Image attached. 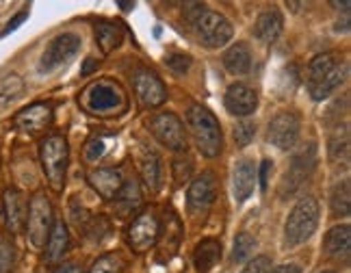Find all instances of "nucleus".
<instances>
[{"label": "nucleus", "instance_id": "28", "mask_svg": "<svg viewBox=\"0 0 351 273\" xmlns=\"http://www.w3.org/2000/svg\"><path fill=\"white\" fill-rule=\"evenodd\" d=\"M330 161L332 163H347L349 161V126L339 124L330 136Z\"/></svg>", "mask_w": 351, "mask_h": 273}, {"label": "nucleus", "instance_id": "22", "mask_svg": "<svg viewBox=\"0 0 351 273\" xmlns=\"http://www.w3.org/2000/svg\"><path fill=\"white\" fill-rule=\"evenodd\" d=\"M282 24H285V20H282L280 11H276V9L265 11L256 18L254 35L258 37L263 44H274L282 33Z\"/></svg>", "mask_w": 351, "mask_h": 273}, {"label": "nucleus", "instance_id": "46", "mask_svg": "<svg viewBox=\"0 0 351 273\" xmlns=\"http://www.w3.org/2000/svg\"><path fill=\"white\" fill-rule=\"evenodd\" d=\"M323 273H332V271H323Z\"/></svg>", "mask_w": 351, "mask_h": 273}, {"label": "nucleus", "instance_id": "9", "mask_svg": "<svg viewBox=\"0 0 351 273\" xmlns=\"http://www.w3.org/2000/svg\"><path fill=\"white\" fill-rule=\"evenodd\" d=\"M215 198H217V182H215V176L210 171H204L191 182V187H189V193H186L189 215H191L193 219H206L208 211L215 204Z\"/></svg>", "mask_w": 351, "mask_h": 273}, {"label": "nucleus", "instance_id": "24", "mask_svg": "<svg viewBox=\"0 0 351 273\" xmlns=\"http://www.w3.org/2000/svg\"><path fill=\"white\" fill-rule=\"evenodd\" d=\"M223 65L226 70L230 74H247L252 70V52H250V46L243 44V42H237L232 44L230 48L226 50L223 54Z\"/></svg>", "mask_w": 351, "mask_h": 273}, {"label": "nucleus", "instance_id": "1", "mask_svg": "<svg viewBox=\"0 0 351 273\" xmlns=\"http://www.w3.org/2000/svg\"><path fill=\"white\" fill-rule=\"evenodd\" d=\"M347 78V63L334 52L319 54L308 67V93L313 100H326Z\"/></svg>", "mask_w": 351, "mask_h": 273}, {"label": "nucleus", "instance_id": "38", "mask_svg": "<svg viewBox=\"0 0 351 273\" xmlns=\"http://www.w3.org/2000/svg\"><path fill=\"white\" fill-rule=\"evenodd\" d=\"M241 273H271V258H269V256H256Z\"/></svg>", "mask_w": 351, "mask_h": 273}, {"label": "nucleus", "instance_id": "3", "mask_svg": "<svg viewBox=\"0 0 351 273\" xmlns=\"http://www.w3.org/2000/svg\"><path fill=\"white\" fill-rule=\"evenodd\" d=\"M189 20L197 33L199 44H204L206 48H221L232 39L234 31L230 20L217 11L204 9V5H193V9L189 11Z\"/></svg>", "mask_w": 351, "mask_h": 273}, {"label": "nucleus", "instance_id": "32", "mask_svg": "<svg viewBox=\"0 0 351 273\" xmlns=\"http://www.w3.org/2000/svg\"><path fill=\"white\" fill-rule=\"evenodd\" d=\"M78 228H83V235L91 241H100L106 232H109V222L104 217H96V215H87L83 222H80Z\"/></svg>", "mask_w": 351, "mask_h": 273}, {"label": "nucleus", "instance_id": "18", "mask_svg": "<svg viewBox=\"0 0 351 273\" xmlns=\"http://www.w3.org/2000/svg\"><path fill=\"white\" fill-rule=\"evenodd\" d=\"M3 209H5V224L11 235L20 232L26 224V204L18 189H7L3 193Z\"/></svg>", "mask_w": 351, "mask_h": 273}, {"label": "nucleus", "instance_id": "6", "mask_svg": "<svg viewBox=\"0 0 351 273\" xmlns=\"http://www.w3.org/2000/svg\"><path fill=\"white\" fill-rule=\"evenodd\" d=\"M85 106L96 115H115L126 108V95L111 80H98L85 89Z\"/></svg>", "mask_w": 351, "mask_h": 273}, {"label": "nucleus", "instance_id": "39", "mask_svg": "<svg viewBox=\"0 0 351 273\" xmlns=\"http://www.w3.org/2000/svg\"><path fill=\"white\" fill-rule=\"evenodd\" d=\"M102 154H104V141L102 139H89L87 150H85L87 161H98Z\"/></svg>", "mask_w": 351, "mask_h": 273}, {"label": "nucleus", "instance_id": "31", "mask_svg": "<svg viewBox=\"0 0 351 273\" xmlns=\"http://www.w3.org/2000/svg\"><path fill=\"white\" fill-rule=\"evenodd\" d=\"M254 248H256V239L250 235V232H239L234 239V245H232V261L245 263L254 254Z\"/></svg>", "mask_w": 351, "mask_h": 273}, {"label": "nucleus", "instance_id": "27", "mask_svg": "<svg viewBox=\"0 0 351 273\" xmlns=\"http://www.w3.org/2000/svg\"><path fill=\"white\" fill-rule=\"evenodd\" d=\"M141 204V191H139V182L137 180H126L121 191L115 198V209L119 213V217L130 215L134 209Z\"/></svg>", "mask_w": 351, "mask_h": 273}, {"label": "nucleus", "instance_id": "19", "mask_svg": "<svg viewBox=\"0 0 351 273\" xmlns=\"http://www.w3.org/2000/svg\"><path fill=\"white\" fill-rule=\"evenodd\" d=\"M254 185H256V167H254V161L241 158L237 165H234V171H232V193H234V200L239 204L245 202L252 195Z\"/></svg>", "mask_w": 351, "mask_h": 273}, {"label": "nucleus", "instance_id": "30", "mask_svg": "<svg viewBox=\"0 0 351 273\" xmlns=\"http://www.w3.org/2000/svg\"><path fill=\"white\" fill-rule=\"evenodd\" d=\"M330 206H332L334 217H349L351 215V182L349 180H341L332 189Z\"/></svg>", "mask_w": 351, "mask_h": 273}, {"label": "nucleus", "instance_id": "15", "mask_svg": "<svg viewBox=\"0 0 351 273\" xmlns=\"http://www.w3.org/2000/svg\"><path fill=\"white\" fill-rule=\"evenodd\" d=\"M223 104H226L230 115L247 117L256 111V106H258V93L245 83H234V85L228 87Z\"/></svg>", "mask_w": 351, "mask_h": 273}, {"label": "nucleus", "instance_id": "35", "mask_svg": "<svg viewBox=\"0 0 351 273\" xmlns=\"http://www.w3.org/2000/svg\"><path fill=\"white\" fill-rule=\"evenodd\" d=\"M232 136H234V141L239 147H245L254 141V136H256V124L254 121H239V124L234 126L232 130Z\"/></svg>", "mask_w": 351, "mask_h": 273}, {"label": "nucleus", "instance_id": "7", "mask_svg": "<svg viewBox=\"0 0 351 273\" xmlns=\"http://www.w3.org/2000/svg\"><path fill=\"white\" fill-rule=\"evenodd\" d=\"M52 224H55V217H52V204L48 202V198L44 193H35L31 198L29 211H26V235H29V241L35 250H42L48 235L52 230Z\"/></svg>", "mask_w": 351, "mask_h": 273}, {"label": "nucleus", "instance_id": "13", "mask_svg": "<svg viewBox=\"0 0 351 273\" xmlns=\"http://www.w3.org/2000/svg\"><path fill=\"white\" fill-rule=\"evenodd\" d=\"M132 85H134V93H137L139 102L145 108H156L167 100V89L152 70L147 67H139L132 74Z\"/></svg>", "mask_w": 351, "mask_h": 273}, {"label": "nucleus", "instance_id": "45", "mask_svg": "<svg viewBox=\"0 0 351 273\" xmlns=\"http://www.w3.org/2000/svg\"><path fill=\"white\" fill-rule=\"evenodd\" d=\"M121 9H124V11H130L132 7H134V3H126V0H119V3H117Z\"/></svg>", "mask_w": 351, "mask_h": 273}, {"label": "nucleus", "instance_id": "44", "mask_svg": "<svg viewBox=\"0 0 351 273\" xmlns=\"http://www.w3.org/2000/svg\"><path fill=\"white\" fill-rule=\"evenodd\" d=\"M96 67H98V59H87L83 65V74H89L91 70H96Z\"/></svg>", "mask_w": 351, "mask_h": 273}, {"label": "nucleus", "instance_id": "21", "mask_svg": "<svg viewBox=\"0 0 351 273\" xmlns=\"http://www.w3.org/2000/svg\"><path fill=\"white\" fill-rule=\"evenodd\" d=\"M67 248H70V232H67V226L63 222H55L46 241V261L50 265L61 263Z\"/></svg>", "mask_w": 351, "mask_h": 273}, {"label": "nucleus", "instance_id": "23", "mask_svg": "<svg viewBox=\"0 0 351 273\" xmlns=\"http://www.w3.org/2000/svg\"><path fill=\"white\" fill-rule=\"evenodd\" d=\"M221 258V243L217 239H204L195 245L193 263L197 273H208Z\"/></svg>", "mask_w": 351, "mask_h": 273}, {"label": "nucleus", "instance_id": "14", "mask_svg": "<svg viewBox=\"0 0 351 273\" xmlns=\"http://www.w3.org/2000/svg\"><path fill=\"white\" fill-rule=\"evenodd\" d=\"M300 115L293 111H282L269 121L267 139L280 150H291L297 143V139H300Z\"/></svg>", "mask_w": 351, "mask_h": 273}, {"label": "nucleus", "instance_id": "10", "mask_svg": "<svg viewBox=\"0 0 351 273\" xmlns=\"http://www.w3.org/2000/svg\"><path fill=\"white\" fill-rule=\"evenodd\" d=\"M160 222L154 211H143L132 219V224L126 230V241L134 252H147L152 250L158 241Z\"/></svg>", "mask_w": 351, "mask_h": 273}, {"label": "nucleus", "instance_id": "36", "mask_svg": "<svg viewBox=\"0 0 351 273\" xmlns=\"http://www.w3.org/2000/svg\"><path fill=\"white\" fill-rule=\"evenodd\" d=\"M191 63H193L191 57H189V54H180V52H173L165 59V65L173 74H186L189 67H191Z\"/></svg>", "mask_w": 351, "mask_h": 273}, {"label": "nucleus", "instance_id": "34", "mask_svg": "<svg viewBox=\"0 0 351 273\" xmlns=\"http://www.w3.org/2000/svg\"><path fill=\"white\" fill-rule=\"evenodd\" d=\"M121 271H124V261L117 254H104L91 267V273H121Z\"/></svg>", "mask_w": 351, "mask_h": 273}, {"label": "nucleus", "instance_id": "2", "mask_svg": "<svg viewBox=\"0 0 351 273\" xmlns=\"http://www.w3.org/2000/svg\"><path fill=\"white\" fill-rule=\"evenodd\" d=\"M186 124L193 134L199 154H204L206 158H215L221 154V150H223L221 126H219V119L215 117L208 108L193 104L186 111Z\"/></svg>", "mask_w": 351, "mask_h": 273}, {"label": "nucleus", "instance_id": "5", "mask_svg": "<svg viewBox=\"0 0 351 273\" xmlns=\"http://www.w3.org/2000/svg\"><path fill=\"white\" fill-rule=\"evenodd\" d=\"M39 156H42V167L48 178L52 191L61 193L65 187V174H67V161H70V150L67 141L61 134H50L39 145Z\"/></svg>", "mask_w": 351, "mask_h": 273}, {"label": "nucleus", "instance_id": "4", "mask_svg": "<svg viewBox=\"0 0 351 273\" xmlns=\"http://www.w3.org/2000/svg\"><path fill=\"white\" fill-rule=\"evenodd\" d=\"M319 226V202L315 198H302L295 204L287 226H285V239L289 248H297V245L306 243L310 237L315 235V230Z\"/></svg>", "mask_w": 351, "mask_h": 273}, {"label": "nucleus", "instance_id": "43", "mask_svg": "<svg viewBox=\"0 0 351 273\" xmlns=\"http://www.w3.org/2000/svg\"><path fill=\"white\" fill-rule=\"evenodd\" d=\"M55 273H83V269H80L78 265H74V263H65Z\"/></svg>", "mask_w": 351, "mask_h": 273}, {"label": "nucleus", "instance_id": "17", "mask_svg": "<svg viewBox=\"0 0 351 273\" xmlns=\"http://www.w3.org/2000/svg\"><path fill=\"white\" fill-rule=\"evenodd\" d=\"M16 126L24 132H39L50 126L52 121V106L46 102H37L22 108V111L13 117Z\"/></svg>", "mask_w": 351, "mask_h": 273}, {"label": "nucleus", "instance_id": "37", "mask_svg": "<svg viewBox=\"0 0 351 273\" xmlns=\"http://www.w3.org/2000/svg\"><path fill=\"white\" fill-rule=\"evenodd\" d=\"M191 171H193V161L189 158L186 154L178 156V158L173 161V178L178 180V182L191 178Z\"/></svg>", "mask_w": 351, "mask_h": 273}, {"label": "nucleus", "instance_id": "25", "mask_svg": "<svg viewBox=\"0 0 351 273\" xmlns=\"http://www.w3.org/2000/svg\"><path fill=\"white\" fill-rule=\"evenodd\" d=\"M137 161H139V171H141L143 185L150 191H158L160 189V161H158V156L152 152V150L141 147Z\"/></svg>", "mask_w": 351, "mask_h": 273}, {"label": "nucleus", "instance_id": "29", "mask_svg": "<svg viewBox=\"0 0 351 273\" xmlns=\"http://www.w3.org/2000/svg\"><path fill=\"white\" fill-rule=\"evenodd\" d=\"M24 93V80L18 74H7L0 80V111L16 104Z\"/></svg>", "mask_w": 351, "mask_h": 273}, {"label": "nucleus", "instance_id": "26", "mask_svg": "<svg viewBox=\"0 0 351 273\" xmlns=\"http://www.w3.org/2000/svg\"><path fill=\"white\" fill-rule=\"evenodd\" d=\"M96 42L104 54L113 52L124 42V26L117 22H98L96 24Z\"/></svg>", "mask_w": 351, "mask_h": 273}, {"label": "nucleus", "instance_id": "12", "mask_svg": "<svg viewBox=\"0 0 351 273\" xmlns=\"http://www.w3.org/2000/svg\"><path fill=\"white\" fill-rule=\"evenodd\" d=\"M150 130L160 145H165L173 152H184L186 150V132L178 115L173 113H158L150 121Z\"/></svg>", "mask_w": 351, "mask_h": 273}, {"label": "nucleus", "instance_id": "11", "mask_svg": "<svg viewBox=\"0 0 351 273\" xmlns=\"http://www.w3.org/2000/svg\"><path fill=\"white\" fill-rule=\"evenodd\" d=\"M80 46H83V42L74 33H63L55 39H50V44L42 54V61H39V72H55L57 67L70 63L80 50Z\"/></svg>", "mask_w": 351, "mask_h": 273}, {"label": "nucleus", "instance_id": "33", "mask_svg": "<svg viewBox=\"0 0 351 273\" xmlns=\"http://www.w3.org/2000/svg\"><path fill=\"white\" fill-rule=\"evenodd\" d=\"M16 269V245L11 239L0 237V273H13Z\"/></svg>", "mask_w": 351, "mask_h": 273}, {"label": "nucleus", "instance_id": "20", "mask_svg": "<svg viewBox=\"0 0 351 273\" xmlns=\"http://www.w3.org/2000/svg\"><path fill=\"white\" fill-rule=\"evenodd\" d=\"M326 254L336 263H349L351 258V228L336 226L326 235Z\"/></svg>", "mask_w": 351, "mask_h": 273}, {"label": "nucleus", "instance_id": "40", "mask_svg": "<svg viewBox=\"0 0 351 273\" xmlns=\"http://www.w3.org/2000/svg\"><path fill=\"white\" fill-rule=\"evenodd\" d=\"M26 18H29V9H24V11H20V13H16V16H13L11 20H9V24L5 26V29L3 31H0V39H3V37H7L9 33H13V31H16L18 29V26L26 20Z\"/></svg>", "mask_w": 351, "mask_h": 273}, {"label": "nucleus", "instance_id": "8", "mask_svg": "<svg viewBox=\"0 0 351 273\" xmlns=\"http://www.w3.org/2000/svg\"><path fill=\"white\" fill-rule=\"evenodd\" d=\"M315 167H317V145L308 143L300 150V152H295V156L291 161V167L287 169L285 178L280 182V195L282 198L293 195L295 191L310 178V174H313Z\"/></svg>", "mask_w": 351, "mask_h": 273}, {"label": "nucleus", "instance_id": "41", "mask_svg": "<svg viewBox=\"0 0 351 273\" xmlns=\"http://www.w3.org/2000/svg\"><path fill=\"white\" fill-rule=\"evenodd\" d=\"M271 171H274V163L269 161V158H265L261 163V171H258V180H261V189L263 191H267V187H269V178H271Z\"/></svg>", "mask_w": 351, "mask_h": 273}, {"label": "nucleus", "instance_id": "42", "mask_svg": "<svg viewBox=\"0 0 351 273\" xmlns=\"http://www.w3.org/2000/svg\"><path fill=\"white\" fill-rule=\"evenodd\" d=\"M271 273H302V269H300V265H295V263H287V265L276 267Z\"/></svg>", "mask_w": 351, "mask_h": 273}, {"label": "nucleus", "instance_id": "16", "mask_svg": "<svg viewBox=\"0 0 351 273\" xmlns=\"http://www.w3.org/2000/svg\"><path fill=\"white\" fill-rule=\"evenodd\" d=\"M87 178H89V185L93 187V191H96V193L104 200H115L117 193L121 191V187H124V182H126L121 171L115 167L93 169Z\"/></svg>", "mask_w": 351, "mask_h": 273}]
</instances>
